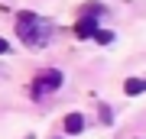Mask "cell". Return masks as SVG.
<instances>
[{
    "label": "cell",
    "mask_w": 146,
    "mask_h": 139,
    "mask_svg": "<svg viewBox=\"0 0 146 139\" xmlns=\"http://www.w3.org/2000/svg\"><path fill=\"white\" fill-rule=\"evenodd\" d=\"M58 88H62V71H55V68H46V71H39L29 81V94L33 97H42V94L58 91Z\"/></svg>",
    "instance_id": "obj_1"
},
{
    "label": "cell",
    "mask_w": 146,
    "mask_h": 139,
    "mask_svg": "<svg viewBox=\"0 0 146 139\" xmlns=\"http://www.w3.org/2000/svg\"><path fill=\"white\" fill-rule=\"evenodd\" d=\"M16 32H20V39L33 45V42H42V32H39V20L33 13H20L16 16Z\"/></svg>",
    "instance_id": "obj_2"
},
{
    "label": "cell",
    "mask_w": 146,
    "mask_h": 139,
    "mask_svg": "<svg viewBox=\"0 0 146 139\" xmlns=\"http://www.w3.org/2000/svg\"><path fill=\"white\" fill-rule=\"evenodd\" d=\"M94 32H98V29H94V20H91V16H84V20L75 23V36H78V39H91Z\"/></svg>",
    "instance_id": "obj_3"
},
{
    "label": "cell",
    "mask_w": 146,
    "mask_h": 139,
    "mask_svg": "<svg viewBox=\"0 0 146 139\" xmlns=\"http://www.w3.org/2000/svg\"><path fill=\"white\" fill-rule=\"evenodd\" d=\"M81 129H84V117L81 113H68L65 117V133L75 136V133H81Z\"/></svg>",
    "instance_id": "obj_4"
},
{
    "label": "cell",
    "mask_w": 146,
    "mask_h": 139,
    "mask_svg": "<svg viewBox=\"0 0 146 139\" xmlns=\"http://www.w3.org/2000/svg\"><path fill=\"white\" fill-rule=\"evenodd\" d=\"M143 91H146V81H143V78H130V81L123 84V94H130V97H133V94H143Z\"/></svg>",
    "instance_id": "obj_5"
},
{
    "label": "cell",
    "mask_w": 146,
    "mask_h": 139,
    "mask_svg": "<svg viewBox=\"0 0 146 139\" xmlns=\"http://www.w3.org/2000/svg\"><path fill=\"white\" fill-rule=\"evenodd\" d=\"M94 39H98L101 45H107V42L114 39V32H107V29H98V32H94Z\"/></svg>",
    "instance_id": "obj_6"
},
{
    "label": "cell",
    "mask_w": 146,
    "mask_h": 139,
    "mask_svg": "<svg viewBox=\"0 0 146 139\" xmlns=\"http://www.w3.org/2000/svg\"><path fill=\"white\" fill-rule=\"evenodd\" d=\"M10 52V45H7V39H0V55H7Z\"/></svg>",
    "instance_id": "obj_7"
}]
</instances>
